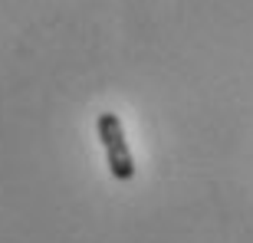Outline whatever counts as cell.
<instances>
[{
  "instance_id": "1",
  "label": "cell",
  "mask_w": 253,
  "mask_h": 243,
  "mask_svg": "<svg viewBox=\"0 0 253 243\" xmlns=\"http://www.w3.org/2000/svg\"><path fill=\"white\" fill-rule=\"evenodd\" d=\"M95 128H99V141H102V148H105V164L112 171V178L131 181L135 178V158H131L128 141H125L122 119L115 112H102L99 122H95Z\"/></svg>"
}]
</instances>
